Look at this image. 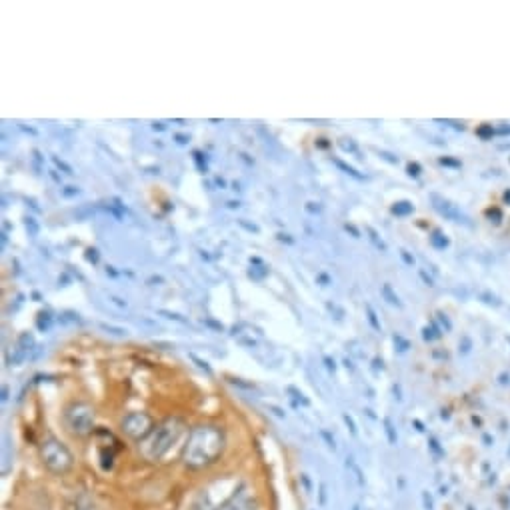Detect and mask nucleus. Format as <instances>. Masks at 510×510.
Instances as JSON below:
<instances>
[{
	"label": "nucleus",
	"instance_id": "a18cd8bd",
	"mask_svg": "<svg viewBox=\"0 0 510 510\" xmlns=\"http://www.w3.org/2000/svg\"><path fill=\"white\" fill-rule=\"evenodd\" d=\"M316 280H318L322 286H328V284H330V276H328V274H318Z\"/></svg>",
	"mask_w": 510,
	"mask_h": 510
},
{
	"label": "nucleus",
	"instance_id": "473e14b6",
	"mask_svg": "<svg viewBox=\"0 0 510 510\" xmlns=\"http://www.w3.org/2000/svg\"><path fill=\"white\" fill-rule=\"evenodd\" d=\"M288 392H290V394H294V398H296V400H300V402L304 404V406H308V404H310V400H308V398H304V394H302L300 390H296L294 386H288Z\"/></svg>",
	"mask_w": 510,
	"mask_h": 510
},
{
	"label": "nucleus",
	"instance_id": "a878e982",
	"mask_svg": "<svg viewBox=\"0 0 510 510\" xmlns=\"http://www.w3.org/2000/svg\"><path fill=\"white\" fill-rule=\"evenodd\" d=\"M52 162H54V166H56V168H60V170H62L64 174H68V176H72V174H74V170H72V166H70V164H66L64 160H60L58 156H52Z\"/></svg>",
	"mask_w": 510,
	"mask_h": 510
},
{
	"label": "nucleus",
	"instance_id": "37998d69",
	"mask_svg": "<svg viewBox=\"0 0 510 510\" xmlns=\"http://www.w3.org/2000/svg\"><path fill=\"white\" fill-rule=\"evenodd\" d=\"M344 228H346V232H350L354 238H360V230H358L354 224H348V222H346V224H344Z\"/></svg>",
	"mask_w": 510,
	"mask_h": 510
},
{
	"label": "nucleus",
	"instance_id": "6e6552de",
	"mask_svg": "<svg viewBox=\"0 0 510 510\" xmlns=\"http://www.w3.org/2000/svg\"><path fill=\"white\" fill-rule=\"evenodd\" d=\"M26 356H28V350H24L20 344L16 342L14 348L6 350V364L8 366H18V364H22L26 360Z\"/></svg>",
	"mask_w": 510,
	"mask_h": 510
},
{
	"label": "nucleus",
	"instance_id": "13d9d810",
	"mask_svg": "<svg viewBox=\"0 0 510 510\" xmlns=\"http://www.w3.org/2000/svg\"><path fill=\"white\" fill-rule=\"evenodd\" d=\"M2 400H4V402L8 400V388H6V386H2Z\"/></svg>",
	"mask_w": 510,
	"mask_h": 510
},
{
	"label": "nucleus",
	"instance_id": "393cba45",
	"mask_svg": "<svg viewBox=\"0 0 510 510\" xmlns=\"http://www.w3.org/2000/svg\"><path fill=\"white\" fill-rule=\"evenodd\" d=\"M366 314H368V322H370V326H372L374 330H380L382 326H380V322H378V316H376V312H374V308H372L370 304H366Z\"/></svg>",
	"mask_w": 510,
	"mask_h": 510
},
{
	"label": "nucleus",
	"instance_id": "0eeeda50",
	"mask_svg": "<svg viewBox=\"0 0 510 510\" xmlns=\"http://www.w3.org/2000/svg\"><path fill=\"white\" fill-rule=\"evenodd\" d=\"M214 510H250L248 508V494L244 492V490H234V492L226 498V500H222Z\"/></svg>",
	"mask_w": 510,
	"mask_h": 510
},
{
	"label": "nucleus",
	"instance_id": "f704fd0d",
	"mask_svg": "<svg viewBox=\"0 0 510 510\" xmlns=\"http://www.w3.org/2000/svg\"><path fill=\"white\" fill-rule=\"evenodd\" d=\"M306 212L320 214V212H322V206H320V202H306Z\"/></svg>",
	"mask_w": 510,
	"mask_h": 510
},
{
	"label": "nucleus",
	"instance_id": "680f3d73",
	"mask_svg": "<svg viewBox=\"0 0 510 510\" xmlns=\"http://www.w3.org/2000/svg\"><path fill=\"white\" fill-rule=\"evenodd\" d=\"M154 128H156V130H164V124H162V122H154Z\"/></svg>",
	"mask_w": 510,
	"mask_h": 510
},
{
	"label": "nucleus",
	"instance_id": "9d476101",
	"mask_svg": "<svg viewBox=\"0 0 510 510\" xmlns=\"http://www.w3.org/2000/svg\"><path fill=\"white\" fill-rule=\"evenodd\" d=\"M390 212H392L394 216H400V218H402V216H408V214L414 212V206H412V202H408V200H398V202L392 204Z\"/></svg>",
	"mask_w": 510,
	"mask_h": 510
},
{
	"label": "nucleus",
	"instance_id": "bf43d9fd",
	"mask_svg": "<svg viewBox=\"0 0 510 510\" xmlns=\"http://www.w3.org/2000/svg\"><path fill=\"white\" fill-rule=\"evenodd\" d=\"M500 382H502V384H506V382H510V376H506V374H502V376H500Z\"/></svg>",
	"mask_w": 510,
	"mask_h": 510
},
{
	"label": "nucleus",
	"instance_id": "052dcab7",
	"mask_svg": "<svg viewBox=\"0 0 510 510\" xmlns=\"http://www.w3.org/2000/svg\"><path fill=\"white\" fill-rule=\"evenodd\" d=\"M504 202H506V204H510V190H506V192H504Z\"/></svg>",
	"mask_w": 510,
	"mask_h": 510
},
{
	"label": "nucleus",
	"instance_id": "2eb2a0df",
	"mask_svg": "<svg viewBox=\"0 0 510 510\" xmlns=\"http://www.w3.org/2000/svg\"><path fill=\"white\" fill-rule=\"evenodd\" d=\"M366 232H368V238H370V242L374 244V246L378 248L380 252H386V248H388V246H386V242H384V240L378 236V232H376L374 228H370V226H366Z\"/></svg>",
	"mask_w": 510,
	"mask_h": 510
},
{
	"label": "nucleus",
	"instance_id": "1a4fd4ad",
	"mask_svg": "<svg viewBox=\"0 0 510 510\" xmlns=\"http://www.w3.org/2000/svg\"><path fill=\"white\" fill-rule=\"evenodd\" d=\"M430 244H432V248L444 250V248H448L450 240H448V236H446L442 230H432V232H430Z\"/></svg>",
	"mask_w": 510,
	"mask_h": 510
},
{
	"label": "nucleus",
	"instance_id": "f03ea898",
	"mask_svg": "<svg viewBox=\"0 0 510 510\" xmlns=\"http://www.w3.org/2000/svg\"><path fill=\"white\" fill-rule=\"evenodd\" d=\"M184 422L178 416L164 418L162 422L154 424L152 432L148 434L144 440L138 442V452L146 462H156L160 460L166 452L172 448L184 432Z\"/></svg>",
	"mask_w": 510,
	"mask_h": 510
},
{
	"label": "nucleus",
	"instance_id": "5fc2aeb1",
	"mask_svg": "<svg viewBox=\"0 0 510 510\" xmlns=\"http://www.w3.org/2000/svg\"><path fill=\"white\" fill-rule=\"evenodd\" d=\"M226 204H228V208H238V206H240L238 200H230V202H226Z\"/></svg>",
	"mask_w": 510,
	"mask_h": 510
},
{
	"label": "nucleus",
	"instance_id": "7ed1b4c3",
	"mask_svg": "<svg viewBox=\"0 0 510 510\" xmlns=\"http://www.w3.org/2000/svg\"><path fill=\"white\" fill-rule=\"evenodd\" d=\"M40 460L44 464V468L52 474H66V472L72 468L74 464V456L72 452L68 450V446L64 442H60L58 438L48 436L46 440H42L40 444Z\"/></svg>",
	"mask_w": 510,
	"mask_h": 510
},
{
	"label": "nucleus",
	"instance_id": "4be33fe9",
	"mask_svg": "<svg viewBox=\"0 0 510 510\" xmlns=\"http://www.w3.org/2000/svg\"><path fill=\"white\" fill-rule=\"evenodd\" d=\"M384 432H386V438H388V444H396L398 436H396V430L390 422V418H384Z\"/></svg>",
	"mask_w": 510,
	"mask_h": 510
},
{
	"label": "nucleus",
	"instance_id": "4c0bfd02",
	"mask_svg": "<svg viewBox=\"0 0 510 510\" xmlns=\"http://www.w3.org/2000/svg\"><path fill=\"white\" fill-rule=\"evenodd\" d=\"M486 216H488L490 220L494 218V222H496V224H498V222L502 220V212H500L498 208H490V210H486Z\"/></svg>",
	"mask_w": 510,
	"mask_h": 510
},
{
	"label": "nucleus",
	"instance_id": "c03bdc74",
	"mask_svg": "<svg viewBox=\"0 0 510 510\" xmlns=\"http://www.w3.org/2000/svg\"><path fill=\"white\" fill-rule=\"evenodd\" d=\"M400 256H402V260L408 264V266H412V264H414V256H410L408 250H400Z\"/></svg>",
	"mask_w": 510,
	"mask_h": 510
},
{
	"label": "nucleus",
	"instance_id": "4468645a",
	"mask_svg": "<svg viewBox=\"0 0 510 510\" xmlns=\"http://www.w3.org/2000/svg\"><path fill=\"white\" fill-rule=\"evenodd\" d=\"M338 146L342 148L344 152H350V154H354V156H358V158H362V156H360V150H358V146H356L354 140H350V138H340V140H338Z\"/></svg>",
	"mask_w": 510,
	"mask_h": 510
},
{
	"label": "nucleus",
	"instance_id": "603ef678",
	"mask_svg": "<svg viewBox=\"0 0 510 510\" xmlns=\"http://www.w3.org/2000/svg\"><path fill=\"white\" fill-rule=\"evenodd\" d=\"M240 342H242V344H246V346H254V344H256L252 338H240Z\"/></svg>",
	"mask_w": 510,
	"mask_h": 510
},
{
	"label": "nucleus",
	"instance_id": "a19ab883",
	"mask_svg": "<svg viewBox=\"0 0 510 510\" xmlns=\"http://www.w3.org/2000/svg\"><path fill=\"white\" fill-rule=\"evenodd\" d=\"M378 156H380V158H384V160H388L390 164H398V156L388 154V152H384V150H378Z\"/></svg>",
	"mask_w": 510,
	"mask_h": 510
},
{
	"label": "nucleus",
	"instance_id": "0e129e2a",
	"mask_svg": "<svg viewBox=\"0 0 510 510\" xmlns=\"http://www.w3.org/2000/svg\"><path fill=\"white\" fill-rule=\"evenodd\" d=\"M318 146H322V148H326V146H328V142H324V138H320V142H318Z\"/></svg>",
	"mask_w": 510,
	"mask_h": 510
},
{
	"label": "nucleus",
	"instance_id": "c85d7f7f",
	"mask_svg": "<svg viewBox=\"0 0 510 510\" xmlns=\"http://www.w3.org/2000/svg\"><path fill=\"white\" fill-rule=\"evenodd\" d=\"M406 172H408V176H412V178H418L420 172H422V166H420L418 162H410V164L406 166Z\"/></svg>",
	"mask_w": 510,
	"mask_h": 510
},
{
	"label": "nucleus",
	"instance_id": "338daca9",
	"mask_svg": "<svg viewBox=\"0 0 510 510\" xmlns=\"http://www.w3.org/2000/svg\"><path fill=\"white\" fill-rule=\"evenodd\" d=\"M352 510H360V506H358V504H354V506H352Z\"/></svg>",
	"mask_w": 510,
	"mask_h": 510
},
{
	"label": "nucleus",
	"instance_id": "4d7b16f0",
	"mask_svg": "<svg viewBox=\"0 0 510 510\" xmlns=\"http://www.w3.org/2000/svg\"><path fill=\"white\" fill-rule=\"evenodd\" d=\"M154 282H162L160 276H152V278H148V284H154Z\"/></svg>",
	"mask_w": 510,
	"mask_h": 510
},
{
	"label": "nucleus",
	"instance_id": "9b49d317",
	"mask_svg": "<svg viewBox=\"0 0 510 510\" xmlns=\"http://www.w3.org/2000/svg\"><path fill=\"white\" fill-rule=\"evenodd\" d=\"M382 296H384V300L388 302V304H392V306H402V302H400V298H398V294H396L394 290H392V286L388 284V282H384L382 284Z\"/></svg>",
	"mask_w": 510,
	"mask_h": 510
},
{
	"label": "nucleus",
	"instance_id": "e2e57ef3",
	"mask_svg": "<svg viewBox=\"0 0 510 510\" xmlns=\"http://www.w3.org/2000/svg\"><path fill=\"white\" fill-rule=\"evenodd\" d=\"M50 174H52V178H54L56 182H60V176H58V174H56V172H54V170H52V172H50Z\"/></svg>",
	"mask_w": 510,
	"mask_h": 510
},
{
	"label": "nucleus",
	"instance_id": "ddd939ff",
	"mask_svg": "<svg viewBox=\"0 0 510 510\" xmlns=\"http://www.w3.org/2000/svg\"><path fill=\"white\" fill-rule=\"evenodd\" d=\"M52 326V316L50 312H38V318H36V328L40 332H48Z\"/></svg>",
	"mask_w": 510,
	"mask_h": 510
},
{
	"label": "nucleus",
	"instance_id": "8fccbe9b",
	"mask_svg": "<svg viewBox=\"0 0 510 510\" xmlns=\"http://www.w3.org/2000/svg\"><path fill=\"white\" fill-rule=\"evenodd\" d=\"M422 500H424V508H426V510H432V498H430L426 492L422 494Z\"/></svg>",
	"mask_w": 510,
	"mask_h": 510
},
{
	"label": "nucleus",
	"instance_id": "58836bf2",
	"mask_svg": "<svg viewBox=\"0 0 510 510\" xmlns=\"http://www.w3.org/2000/svg\"><path fill=\"white\" fill-rule=\"evenodd\" d=\"M342 418H344V422H346V426L350 428V432H352V436H356V424H354V420H352V416L350 414H342Z\"/></svg>",
	"mask_w": 510,
	"mask_h": 510
},
{
	"label": "nucleus",
	"instance_id": "864d4df0",
	"mask_svg": "<svg viewBox=\"0 0 510 510\" xmlns=\"http://www.w3.org/2000/svg\"><path fill=\"white\" fill-rule=\"evenodd\" d=\"M176 142H178V144H186V142H188V138H186V136H182V134H176Z\"/></svg>",
	"mask_w": 510,
	"mask_h": 510
},
{
	"label": "nucleus",
	"instance_id": "6ab92c4d",
	"mask_svg": "<svg viewBox=\"0 0 510 510\" xmlns=\"http://www.w3.org/2000/svg\"><path fill=\"white\" fill-rule=\"evenodd\" d=\"M18 344H20L24 350H32L34 348V338H32V334L30 332H22L20 336H18Z\"/></svg>",
	"mask_w": 510,
	"mask_h": 510
},
{
	"label": "nucleus",
	"instance_id": "79ce46f5",
	"mask_svg": "<svg viewBox=\"0 0 510 510\" xmlns=\"http://www.w3.org/2000/svg\"><path fill=\"white\" fill-rule=\"evenodd\" d=\"M194 160H196V164H198V168L202 170V172H206V160H202V152H194Z\"/></svg>",
	"mask_w": 510,
	"mask_h": 510
},
{
	"label": "nucleus",
	"instance_id": "c756f323",
	"mask_svg": "<svg viewBox=\"0 0 510 510\" xmlns=\"http://www.w3.org/2000/svg\"><path fill=\"white\" fill-rule=\"evenodd\" d=\"M202 324H204V326H208V328H212V330H216V332H222V330H224V324L218 322V320H212V318H204V320H202Z\"/></svg>",
	"mask_w": 510,
	"mask_h": 510
},
{
	"label": "nucleus",
	"instance_id": "6e6d98bb",
	"mask_svg": "<svg viewBox=\"0 0 510 510\" xmlns=\"http://www.w3.org/2000/svg\"><path fill=\"white\" fill-rule=\"evenodd\" d=\"M112 302H116L118 306H126V302H124V300H120V298H116V296H112Z\"/></svg>",
	"mask_w": 510,
	"mask_h": 510
},
{
	"label": "nucleus",
	"instance_id": "aec40b11",
	"mask_svg": "<svg viewBox=\"0 0 510 510\" xmlns=\"http://www.w3.org/2000/svg\"><path fill=\"white\" fill-rule=\"evenodd\" d=\"M476 134H478L482 140H490V138L494 136V128H492V124H482V126L476 128Z\"/></svg>",
	"mask_w": 510,
	"mask_h": 510
},
{
	"label": "nucleus",
	"instance_id": "7c9ffc66",
	"mask_svg": "<svg viewBox=\"0 0 510 510\" xmlns=\"http://www.w3.org/2000/svg\"><path fill=\"white\" fill-rule=\"evenodd\" d=\"M158 314L160 316H164V318H170V320H176V322H182V324H186V318H182L180 314H176V312H170V310H158Z\"/></svg>",
	"mask_w": 510,
	"mask_h": 510
},
{
	"label": "nucleus",
	"instance_id": "39448f33",
	"mask_svg": "<svg viewBox=\"0 0 510 510\" xmlns=\"http://www.w3.org/2000/svg\"><path fill=\"white\" fill-rule=\"evenodd\" d=\"M154 428V420L148 412L144 410H132L128 414H124V418L120 420V430L126 434L128 438L132 440H144L150 432Z\"/></svg>",
	"mask_w": 510,
	"mask_h": 510
},
{
	"label": "nucleus",
	"instance_id": "f257e3e1",
	"mask_svg": "<svg viewBox=\"0 0 510 510\" xmlns=\"http://www.w3.org/2000/svg\"><path fill=\"white\" fill-rule=\"evenodd\" d=\"M226 444L224 430L216 424H198L190 430L182 448V462L190 470H200L214 464Z\"/></svg>",
	"mask_w": 510,
	"mask_h": 510
},
{
	"label": "nucleus",
	"instance_id": "2f4dec72",
	"mask_svg": "<svg viewBox=\"0 0 510 510\" xmlns=\"http://www.w3.org/2000/svg\"><path fill=\"white\" fill-rule=\"evenodd\" d=\"M78 194H80V188H78V186H64V188H62V196H66V198L78 196Z\"/></svg>",
	"mask_w": 510,
	"mask_h": 510
},
{
	"label": "nucleus",
	"instance_id": "bb28decb",
	"mask_svg": "<svg viewBox=\"0 0 510 510\" xmlns=\"http://www.w3.org/2000/svg\"><path fill=\"white\" fill-rule=\"evenodd\" d=\"M190 358H192V360L196 362V366H198L200 370H204V372L208 374V376H212V368L208 366V362H206V360H202V358H200V356H196L194 352H190Z\"/></svg>",
	"mask_w": 510,
	"mask_h": 510
},
{
	"label": "nucleus",
	"instance_id": "f8f14e48",
	"mask_svg": "<svg viewBox=\"0 0 510 510\" xmlns=\"http://www.w3.org/2000/svg\"><path fill=\"white\" fill-rule=\"evenodd\" d=\"M334 164H336V166H338L340 170H342V172H346L348 176H352L354 180H366V176H364V174H360V172H358L356 168H352L350 164L342 162V160H340V158H334Z\"/></svg>",
	"mask_w": 510,
	"mask_h": 510
},
{
	"label": "nucleus",
	"instance_id": "de8ad7c7",
	"mask_svg": "<svg viewBox=\"0 0 510 510\" xmlns=\"http://www.w3.org/2000/svg\"><path fill=\"white\" fill-rule=\"evenodd\" d=\"M420 276H422V280L426 282V286H434V280H432V278H430V276H428L424 270H420Z\"/></svg>",
	"mask_w": 510,
	"mask_h": 510
},
{
	"label": "nucleus",
	"instance_id": "e433bc0d",
	"mask_svg": "<svg viewBox=\"0 0 510 510\" xmlns=\"http://www.w3.org/2000/svg\"><path fill=\"white\" fill-rule=\"evenodd\" d=\"M436 316H438V320H440V324H442V328H444L446 332H450V330H452V322H450V320H448V316H446V314H442V312H438Z\"/></svg>",
	"mask_w": 510,
	"mask_h": 510
},
{
	"label": "nucleus",
	"instance_id": "b1692460",
	"mask_svg": "<svg viewBox=\"0 0 510 510\" xmlns=\"http://www.w3.org/2000/svg\"><path fill=\"white\" fill-rule=\"evenodd\" d=\"M392 340H394V346L398 348V352H406V350L410 348V342H408L404 336H400V334H394Z\"/></svg>",
	"mask_w": 510,
	"mask_h": 510
},
{
	"label": "nucleus",
	"instance_id": "69168bd1",
	"mask_svg": "<svg viewBox=\"0 0 510 510\" xmlns=\"http://www.w3.org/2000/svg\"><path fill=\"white\" fill-rule=\"evenodd\" d=\"M414 426H416V428H418V430H424V428H422V424H420V422H418V420H414Z\"/></svg>",
	"mask_w": 510,
	"mask_h": 510
},
{
	"label": "nucleus",
	"instance_id": "c9c22d12",
	"mask_svg": "<svg viewBox=\"0 0 510 510\" xmlns=\"http://www.w3.org/2000/svg\"><path fill=\"white\" fill-rule=\"evenodd\" d=\"M440 164L442 166H452V168H460V160H454V158H448V156H442L440 158Z\"/></svg>",
	"mask_w": 510,
	"mask_h": 510
},
{
	"label": "nucleus",
	"instance_id": "3c124183",
	"mask_svg": "<svg viewBox=\"0 0 510 510\" xmlns=\"http://www.w3.org/2000/svg\"><path fill=\"white\" fill-rule=\"evenodd\" d=\"M278 240H282V242H290V244H292V242H294V240H292V238H290V236H288V234H282V232H280V234H278Z\"/></svg>",
	"mask_w": 510,
	"mask_h": 510
},
{
	"label": "nucleus",
	"instance_id": "423d86ee",
	"mask_svg": "<svg viewBox=\"0 0 510 510\" xmlns=\"http://www.w3.org/2000/svg\"><path fill=\"white\" fill-rule=\"evenodd\" d=\"M430 202H432V208L436 210L440 216H444L446 220H452V222H462V224H470L468 216L458 208L454 202H450L448 198L440 196V194H430Z\"/></svg>",
	"mask_w": 510,
	"mask_h": 510
},
{
	"label": "nucleus",
	"instance_id": "49530a36",
	"mask_svg": "<svg viewBox=\"0 0 510 510\" xmlns=\"http://www.w3.org/2000/svg\"><path fill=\"white\" fill-rule=\"evenodd\" d=\"M428 444H430V448H432L434 452H436V454H438V456L442 454V450H440V446H438V442H436V440H434V438H430V440H428Z\"/></svg>",
	"mask_w": 510,
	"mask_h": 510
},
{
	"label": "nucleus",
	"instance_id": "ea45409f",
	"mask_svg": "<svg viewBox=\"0 0 510 510\" xmlns=\"http://www.w3.org/2000/svg\"><path fill=\"white\" fill-rule=\"evenodd\" d=\"M320 436H322V438L326 440V444H328L332 450L336 448V444H334V436H330V432H328V430H320Z\"/></svg>",
	"mask_w": 510,
	"mask_h": 510
},
{
	"label": "nucleus",
	"instance_id": "5701e85b",
	"mask_svg": "<svg viewBox=\"0 0 510 510\" xmlns=\"http://www.w3.org/2000/svg\"><path fill=\"white\" fill-rule=\"evenodd\" d=\"M100 328L106 330L108 334H114V336H126L128 330L126 328H120V326H112V324H106V322H100Z\"/></svg>",
	"mask_w": 510,
	"mask_h": 510
},
{
	"label": "nucleus",
	"instance_id": "a211bd4d",
	"mask_svg": "<svg viewBox=\"0 0 510 510\" xmlns=\"http://www.w3.org/2000/svg\"><path fill=\"white\" fill-rule=\"evenodd\" d=\"M24 226H26V230H28V236H38L40 224L36 222L32 216H26V218H24Z\"/></svg>",
	"mask_w": 510,
	"mask_h": 510
},
{
	"label": "nucleus",
	"instance_id": "412c9836",
	"mask_svg": "<svg viewBox=\"0 0 510 510\" xmlns=\"http://www.w3.org/2000/svg\"><path fill=\"white\" fill-rule=\"evenodd\" d=\"M248 276L254 278V280H262L264 276H268V268L264 266V264H260V266H252L248 270Z\"/></svg>",
	"mask_w": 510,
	"mask_h": 510
},
{
	"label": "nucleus",
	"instance_id": "72a5a7b5",
	"mask_svg": "<svg viewBox=\"0 0 510 510\" xmlns=\"http://www.w3.org/2000/svg\"><path fill=\"white\" fill-rule=\"evenodd\" d=\"M86 260H88V262H92V264H96V262L100 260V254H98V250H96V248H88V250H86Z\"/></svg>",
	"mask_w": 510,
	"mask_h": 510
},
{
	"label": "nucleus",
	"instance_id": "09e8293b",
	"mask_svg": "<svg viewBox=\"0 0 510 510\" xmlns=\"http://www.w3.org/2000/svg\"><path fill=\"white\" fill-rule=\"evenodd\" d=\"M324 362H326V368H328V370H332V372L336 370V364H334V360H332L330 356H324Z\"/></svg>",
	"mask_w": 510,
	"mask_h": 510
},
{
	"label": "nucleus",
	"instance_id": "cd10ccee",
	"mask_svg": "<svg viewBox=\"0 0 510 510\" xmlns=\"http://www.w3.org/2000/svg\"><path fill=\"white\" fill-rule=\"evenodd\" d=\"M238 226H240V228H244V230H248V232H254V234H258V232H260V226H256L254 222L244 220V218H240V220H238Z\"/></svg>",
	"mask_w": 510,
	"mask_h": 510
},
{
	"label": "nucleus",
	"instance_id": "dca6fc26",
	"mask_svg": "<svg viewBox=\"0 0 510 510\" xmlns=\"http://www.w3.org/2000/svg\"><path fill=\"white\" fill-rule=\"evenodd\" d=\"M440 336H442L440 328H436L434 324H430V326H424V328H422V338L426 340V342H432V340H436V338H440Z\"/></svg>",
	"mask_w": 510,
	"mask_h": 510
},
{
	"label": "nucleus",
	"instance_id": "20e7f679",
	"mask_svg": "<svg viewBox=\"0 0 510 510\" xmlns=\"http://www.w3.org/2000/svg\"><path fill=\"white\" fill-rule=\"evenodd\" d=\"M94 406L88 402H72L64 410V424L74 436H88L94 430Z\"/></svg>",
	"mask_w": 510,
	"mask_h": 510
},
{
	"label": "nucleus",
	"instance_id": "f3484780",
	"mask_svg": "<svg viewBox=\"0 0 510 510\" xmlns=\"http://www.w3.org/2000/svg\"><path fill=\"white\" fill-rule=\"evenodd\" d=\"M346 466H350L352 468V472H354V476H356V482L360 484V486H364V474H362V470H360V466H358L356 462H354V458L350 456V458H346Z\"/></svg>",
	"mask_w": 510,
	"mask_h": 510
}]
</instances>
